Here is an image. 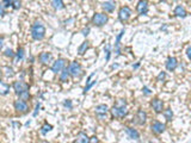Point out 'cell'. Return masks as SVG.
I'll return each instance as SVG.
<instances>
[{
	"label": "cell",
	"mask_w": 191,
	"mask_h": 143,
	"mask_svg": "<svg viewBox=\"0 0 191 143\" xmlns=\"http://www.w3.org/2000/svg\"><path fill=\"white\" fill-rule=\"evenodd\" d=\"M138 67H140V63H136V64H133V68H134V69H137Z\"/></svg>",
	"instance_id": "44"
},
{
	"label": "cell",
	"mask_w": 191,
	"mask_h": 143,
	"mask_svg": "<svg viewBox=\"0 0 191 143\" xmlns=\"http://www.w3.org/2000/svg\"><path fill=\"white\" fill-rule=\"evenodd\" d=\"M109 21V17L104 13H94L93 17H92V23L96 25V26H103L105 25Z\"/></svg>",
	"instance_id": "4"
},
{
	"label": "cell",
	"mask_w": 191,
	"mask_h": 143,
	"mask_svg": "<svg viewBox=\"0 0 191 143\" xmlns=\"http://www.w3.org/2000/svg\"><path fill=\"white\" fill-rule=\"evenodd\" d=\"M94 111H96V115L99 116V117L102 118V117H104V116H107V113H108V111H109V107H108L105 104H99V105L96 106Z\"/></svg>",
	"instance_id": "11"
},
{
	"label": "cell",
	"mask_w": 191,
	"mask_h": 143,
	"mask_svg": "<svg viewBox=\"0 0 191 143\" xmlns=\"http://www.w3.org/2000/svg\"><path fill=\"white\" fill-rule=\"evenodd\" d=\"M149 143H152V142H149Z\"/></svg>",
	"instance_id": "47"
},
{
	"label": "cell",
	"mask_w": 191,
	"mask_h": 143,
	"mask_svg": "<svg viewBox=\"0 0 191 143\" xmlns=\"http://www.w3.org/2000/svg\"><path fill=\"white\" fill-rule=\"evenodd\" d=\"M104 51H105V60L107 61H109L110 60V55H111V45L110 44H108L105 48H104Z\"/></svg>",
	"instance_id": "28"
},
{
	"label": "cell",
	"mask_w": 191,
	"mask_h": 143,
	"mask_svg": "<svg viewBox=\"0 0 191 143\" xmlns=\"http://www.w3.org/2000/svg\"><path fill=\"white\" fill-rule=\"evenodd\" d=\"M38 59H40V62L41 63H43V64H47V63H49L50 62V60H51V54L50 52H41L40 54V56H38Z\"/></svg>",
	"instance_id": "17"
},
{
	"label": "cell",
	"mask_w": 191,
	"mask_h": 143,
	"mask_svg": "<svg viewBox=\"0 0 191 143\" xmlns=\"http://www.w3.org/2000/svg\"><path fill=\"white\" fill-rule=\"evenodd\" d=\"M69 76H71V74H69V72H68V68H65L60 73V81L61 82H67Z\"/></svg>",
	"instance_id": "22"
},
{
	"label": "cell",
	"mask_w": 191,
	"mask_h": 143,
	"mask_svg": "<svg viewBox=\"0 0 191 143\" xmlns=\"http://www.w3.org/2000/svg\"><path fill=\"white\" fill-rule=\"evenodd\" d=\"M126 134H127L130 138L136 139V141L140 138V134H138V131H137L136 129H134V128H126Z\"/></svg>",
	"instance_id": "16"
},
{
	"label": "cell",
	"mask_w": 191,
	"mask_h": 143,
	"mask_svg": "<svg viewBox=\"0 0 191 143\" xmlns=\"http://www.w3.org/2000/svg\"><path fill=\"white\" fill-rule=\"evenodd\" d=\"M40 107H41V104L38 103V104L36 105V110H35V112H33V116H37V113H38V111H40Z\"/></svg>",
	"instance_id": "41"
},
{
	"label": "cell",
	"mask_w": 191,
	"mask_h": 143,
	"mask_svg": "<svg viewBox=\"0 0 191 143\" xmlns=\"http://www.w3.org/2000/svg\"><path fill=\"white\" fill-rule=\"evenodd\" d=\"M19 99H22V100H24V101L29 100V99H30V93H29V91H25V92L21 93V94H19Z\"/></svg>",
	"instance_id": "29"
},
{
	"label": "cell",
	"mask_w": 191,
	"mask_h": 143,
	"mask_svg": "<svg viewBox=\"0 0 191 143\" xmlns=\"http://www.w3.org/2000/svg\"><path fill=\"white\" fill-rule=\"evenodd\" d=\"M164 116H165V118H166V120H172V118H173V112H172V110L171 109H167V110H165L164 111Z\"/></svg>",
	"instance_id": "27"
},
{
	"label": "cell",
	"mask_w": 191,
	"mask_h": 143,
	"mask_svg": "<svg viewBox=\"0 0 191 143\" xmlns=\"http://www.w3.org/2000/svg\"><path fill=\"white\" fill-rule=\"evenodd\" d=\"M12 6H13L14 10H19L21 6H22V1H21V0H13V1H12Z\"/></svg>",
	"instance_id": "31"
},
{
	"label": "cell",
	"mask_w": 191,
	"mask_h": 143,
	"mask_svg": "<svg viewBox=\"0 0 191 143\" xmlns=\"http://www.w3.org/2000/svg\"><path fill=\"white\" fill-rule=\"evenodd\" d=\"M5 14V5L3 3H0V16Z\"/></svg>",
	"instance_id": "36"
},
{
	"label": "cell",
	"mask_w": 191,
	"mask_h": 143,
	"mask_svg": "<svg viewBox=\"0 0 191 143\" xmlns=\"http://www.w3.org/2000/svg\"><path fill=\"white\" fill-rule=\"evenodd\" d=\"M4 55H5L6 57H14L16 54L13 52V50H12V49H10V48H9V49H6V50H5Z\"/></svg>",
	"instance_id": "32"
},
{
	"label": "cell",
	"mask_w": 191,
	"mask_h": 143,
	"mask_svg": "<svg viewBox=\"0 0 191 143\" xmlns=\"http://www.w3.org/2000/svg\"><path fill=\"white\" fill-rule=\"evenodd\" d=\"M14 110L17 112H19V113H26L29 111V105L26 101L22 100V99H18V100H16L14 101Z\"/></svg>",
	"instance_id": "6"
},
{
	"label": "cell",
	"mask_w": 191,
	"mask_h": 143,
	"mask_svg": "<svg viewBox=\"0 0 191 143\" xmlns=\"http://www.w3.org/2000/svg\"><path fill=\"white\" fill-rule=\"evenodd\" d=\"M111 115L115 118H124L128 115L127 110V101L124 99H119L116 105L112 106L111 109Z\"/></svg>",
	"instance_id": "1"
},
{
	"label": "cell",
	"mask_w": 191,
	"mask_h": 143,
	"mask_svg": "<svg viewBox=\"0 0 191 143\" xmlns=\"http://www.w3.org/2000/svg\"><path fill=\"white\" fill-rule=\"evenodd\" d=\"M102 7H103V10L105 11V12H112L115 10L116 5H115L114 1H105V3H103Z\"/></svg>",
	"instance_id": "21"
},
{
	"label": "cell",
	"mask_w": 191,
	"mask_h": 143,
	"mask_svg": "<svg viewBox=\"0 0 191 143\" xmlns=\"http://www.w3.org/2000/svg\"><path fill=\"white\" fill-rule=\"evenodd\" d=\"M1 76H3V70L0 69V79H1Z\"/></svg>",
	"instance_id": "45"
},
{
	"label": "cell",
	"mask_w": 191,
	"mask_h": 143,
	"mask_svg": "<svg viewBox=\"0 0 191 143\" xmlns=\"http://www.w3.org/2000/svg\"><path fill=\"white\" fill-rule=\"evenodd\" d=\"M75 143H90V137L86 135L85 132H80V134L77 136Z\"/></svg>",
	"instance_id": "20"
},
{
	"label": "cell",
	"mask_w": 191,
	"mask_h": 143,
	"mask_svg": "<svg viewBox=\"0 0 191 143\" xmlns=\"http://www.w3.org/2000/svg\"><path fill=\"white\" fill-rule=\"evenodd\" d=\"M186 56L189 57V60H191V47H187L186 49Z\"/></svg>",
	"instance_id": "39"
},
{
	"label": "cell",
	"mask_w": 191,
	"mask_h": 143,
	"mask_svg": "<svg viewBox=\"0 0 191 143\" xmlns=\"http://www.w3.org/2000/svg\"><path fill=\"white\" fill-rule=\"evenodd\" d=\"M89 48H90V44H89L87 41L82 42V43L80 44V47L78 48V54H79V55H84V54L86 52V50H87Z\"/></svg>",
	"instance_id": "23"
},
{
	"label": "cell",
	"mask_w": 191,
	"mask_h": 143,
	"mask_svg": "<svg viewBox=\"0 0 191 143\" xmlns=\"http://www.w3.org/2000/svg\"><path fill=\"white\" fill-rule=\"evenodd\" d=\"M12 1H13V0H4V5H5V7H10V6L12 5Z\"/></svg>",
	"instance_id": "37"
},
{
	"label": "cell",
	"mask_w": 191,
	"mask_h": 143,
	"mask_svg": "<svg viewBox=\"0 0 191 143\" xmlns=\"http://www.w3.org/2000/svg\"><path fill=\"white\" fill-rule=\"evenodd\" d=\"M175 14L177 16V17H179V18H185L186 17V10L182 6V5H178V6H176V8H175Z\"/></svg>",
	"instance_id": "19"
},
{
	"label": "cell",
	"mask_w": 191,
	"mask_h": 143,
	"mask_svg": "<svg viewBox=\"0 0 191 143\" xmlns=\"http://www.w3.org/2000/svg\"><path fill=\"white\" fill-rule=\"evenodd\" d=\"M146 119H147V113L143 110H138L137 113H136V122H137V124L143 125L146 123Z\"/></svg>",
	"instance_id": "15"
},
{
	"label": "cell",
	"mask_w": 191,
	"mask_h": 143,
	"mask_svg": "<svg viewBox=\"0 0 191 143\" xmlns=\"http://www.w3.org/2000/svg\"><path fill=\"white\" fill-rule=\"evenodd\" d=\"M63 106L67 107V109H69V110H72V109H73L72 100H65V101H63Z\"/></svg>",
	"instance_id": "33"
},
{
	"label": "cell",
	"mask_w": 191,
	"mask_h": 143,
	"mask_svg": "<svg viewBox=\"0 0 191 143\" xmlns=\"http://www.w3.org/2000/svg\"><path fill=\"white\" fill-rule=\"evenodd\" d=\"M142 92H143V94L145 96H151L152 94V91L147 87V86H143V88H142Z\"/></svg>",
	"instance_id": "35"
},
{
	"label": "cell",
	"mask_w": 191,
	"mask_h": 143,
	"mask_svg": "<svg viewBox=\"0 0 191 143\" xmlns=\"http://www.w3.org/2000/svg\"><path fill=\"white\" fill-rule=\"evenodd\" d=\"M131 17V8L129 6H123L121 7L119 12H118V19L122 22V23H126L129 21V18Z\"/></svg>",
	"instance_id": "5"
},
{
	"label": "cell",
	"mask_w": 191,
	"mask_h": 143,
	"mask_svg": "<svg viewBox=\"0 0 191 143\" xmlns=\"http://www.w3.org/2000/svg\"><path fill=\"white\" fill-rule=\"evenodd\" d=\"M10 93V85L0 80V96H7Z\"/></svg>",
	"instance_id": "18"
},
{
	"label": "cell",
	"mask_w": 191,
	"mask_h": 143,
	"mask_svg": "<svg viewBox=\"0 0 191 143\" xmlns=\"http://www.w3.org/2000/svg\"><path fill=\"white\" fill-rule=\"evenodd\" d=\"M151 105L153 107V110L157 112V113H160L163 111V109H164V103L160 99H153L152 103H151Z\"/></svg>",
	"instance_id": "13"
},
{
	"label": "cell",
	"mask_w": 191,
	"mask_h": 143,
	"mask_svg": "<svg viewBox=\"0 0 191 143\" xmlns=\"http://www.w3.org/2000/svg\"><path fill=\"white\" fill-rule=\"evenodd\" d=\"M81 33H82L84 36H87V35L90 33V28H86V29H84V30L81 31Z\"/></svg>",
	"instance_id": "40"
},
{
	"label": "cell",
	"mask_w": 191,
	"mask_h": 143,
	"mask_svg": "<svg viewBox=\"0 0 191 143\" xmlns=\"http://www.w3.org/2000/svg\"><path fill=\"white\" fill-rule=\"evenodd\" d=\"M136 10L138 12V14H147L148 12V1L147 0H140V1L137 3V6H136Z\"/></svg>",
	"instance_id": "10"
},
{
	"label": "cell",
	"mask_w": 191,
	"mask_h": 143,
	"mask_svg": "<svg viewBox=\"0 0 191 143\" xmlns=\"http://www.w3.org/2000/svg\"><path fill=\"white\" fill-rule=\"evenodd\" d=\"M124 32H126V30L122 29V30H121V32L117 35V37H116V42H115V52H116L117 56L121 55V40H122Z\"/></svg>",
	"instance_id": "12"
},
{
	"label": "cell",
	"mask_w": 191,
	"mask_h": 143,
	"mask_svg": "<svg viewBox=\"0 0 191 143\" xmlns=\"http://www.w3.org/2000/svg\"><path fill=\"white\" fill-rule=\"evenodd\" d=\"M7 69V75H13V70L11 68H6Z\"/></svg>",
	"instance_id": "42"
},
{
	"label": "cell",
	"mask_w": 191,
	"mask_h": 143,
	"mask_svg": "<svg viewBox=\"0 0 191 143\" xmlns=\"http://www.w3.org/2000/svg\"><path fill=\"white\" fill-rule=\"evenodd\" d=\"M161 1H167V0H161Z\"/></svg>",
	"instance_id": "46"
},
{
	"label": "cell",
	"mask_w": 191,
	"mask_h": 143,
	"mask_svg": "<svg viewBox=\"0 0 191 143\" xmlns=\"http://www.w3.org/2000/svg\"><path fill=\"white\" fill-rule=\"evenodd\" d=\"M96 84H97V81H96V80H94V81H92V82H89L87 85L85 86V88H84V93L89 92V89H91V88H92V87H93V86H94Z\"/></svg>",
	"instance_id": "30"
},
{
	"label": "cell",
	"mask_w": 191,
	"mask_h": 143,
	"mask_svg": "<svg viewBox=\"0 0 191 143\" xmlns=\"http://www.w3.org/2000/svg\"><path fill=\"white\" fill-rule=\"evenodd\" d=\"M65 67H66V60L65 59H58L53 63V66H51V72L55 74L61 73V72L65 69Z\"/></svg>",
	"instance_id": "8"
},
{
	"label": "cell",
	"mask_w": 191,
	"mask_h": 143,
	"mask_svg": "<svg viewBox=\"0 0 191 143\" xmlns=\"http://www.w3.org/2000/svg\"><path fill=\"white\" fill-rule=\"evenodd\" d=\"M51 6H53L55 10L65 8V4H63L62 0H51Z\"/></svg>",
	"instance_id": "24"
},
{
	"label": "cell",
	"mask_w": 191,
	"mask_h": 143,
	"mask_svg": "<svg viewBox=\"0 0 191 143\" xmlns=\"http://www.w3.org/2000/svg\"><path fill=\"white\" fill-rule=\"evenodd\" d=\"M3 45H4V38H0V49L3 48Z\"/></svg>",
	"instance_id": "43"
},
{
	"label": "cell",
	"mask_w": 191,
	"mask_h": 143,
	"mask_svg": "<svg viewBox=\"0 0 191 143\" xmlns=\"http://www.w3.org/2000/svg\"><path fill=\"white\" fill-rule=\"evenodd\" d=\"M45 36V28L41 22H36L31 26V37L35 41H41Z\"/></svg>",
	"instance_id": "2"
},
{
	"label": "cell",
	"mask_w": 191,
	"mask_h": 143,
	"mask_svg": "<svg viewBox=\"0 0 191 143\" xmlns=\"http://www.w3.org/2000/svg\"><path fill=\"white\" fill-rule=\"evenodd\" d=\"M165 78H166V73H165V72H160V74L158 75L157 80H158V81H164Z\"/></svg>",
	"instance_id": "34"
},
{
	"label": "cell",
	"mask_w": 191,
	"mask_h": 143,
	"mask_svg": "<svg viewBox=\"0 0 191 143\" xmlns=\"http://www.w3.org/2000/svg\"><path fill=\"white\" fill-rule=\"evenodd\" d=\"M178 66V60L176 57H168L167 59V62H166V69L170 70V72H173Z\"/></svg>",
	"instance_id": "14"
},
{
	"label": "cell",
	"mask_w": 191,
	"mask_h": 143,
	"mask_svg": "<svg viewBox=\"0 0 191 143\" xmlns=\"http://www.w3.org/2000/svg\"><path fill=\"white\" fill-rule=\"evenodd\" d=\"M90 143H99V139H98V137H96V136L91 137V138H90Z\"/></svg>",
	"instance_id": "38"
},
{
	"label": "cell",
	"mask_w": 191,
	"mask_h": 143,
	"mask_svg": "<svg viewBox=\"0 0 191 143\" xmlns=\"http://www.w3.org/2000/svg\"><path fill=\"white\" fill-rule=\"evenodd\" d=\"M13 89L17 96H19L21 93L25 92V91H29V85L24 81H14L13 82Z\"/></svg>",
	"instance_id": "7"
},
{
	"label": "cell",
	"mask_w": 191,
	"mask_h": 143,
	"mask_svg": "<svg viewBox=\"0 0 191 143\" xmlns=\"http://www.w3.org/2000/svg\"><path fill=\"white\" fill-rule=\"evenodd\" d=\"M151 129H152V131H153L155 135H160V134H163V132L165 131V129H166V125H165L164 123H161V122L155 120V122H153V123H152V125H151Z\"/></svg>",
	"instance_id": "9"
},
{
	"label": "cell",
	"mask_w": 191,
	"mask_h": 143,
	"mask_svg": "<svg viewBox=\"0 0 191 143\" xmlns=\"http://www.w3.org/2000/svg\"><path fill=\"white\" fill-rule=\"evenodd\" d=\"M68 72L69 74H71V76L73 78H79L81 74H82V68H81V64L77 61H73L71 62V64H69L68 67Z\"/></svg>",
	"instance_id": "3"
},
{
	"label": "cell",
	"mask_w": 191,
	"mask_h": 143,
	"mask_svg": "<svg viewBox=\"0 0 191 143\" xmlns=\"http://www.w3.org/2000/svg\"><path fill=\"white\" fill-rule=\"evenodd\" d=\"M24 55H25V51H24V49H23V48H19V49H18V51L16 52L17 61H21V60H23V59H24Z\"/></svg>",
	"instance_id": "25"
},
{
	"label": "cell",
	"mask_w": 191,
	"mask_h": 143,
	"mask_svg": "<svg viewBox=\"0 0 191 143\" xmlns=\"http://www.w3.org/2000/svg\"><path fill=\"white\" fill-rule=\"evenodd\" d=\"M53 130V125H50V124H44L43 127L41 128V132L43 134V135H45L47 132H49V131H51Z\"/></svg>",
	"instance_id": "26"
}]
</instances>
